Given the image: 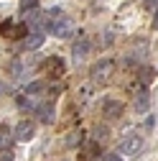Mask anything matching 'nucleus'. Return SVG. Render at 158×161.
<instances>
[{
	"label": "nucleus",
	"instance_id": "1",
	"mask_svg": "<svg viewBox=\"0 0 158 161\" xmlns=\"http://www.w3.org/2000/svg\"><path fill=\"white\" fill-rule=\"evenodd\" d=\"M112 72H115V64L110 62V59H102V62H97L92 67V82L94 85H107Z\"/></svg>",
	"mask_w": 158,
	"mask_h": 161
},
{
	"label": "nucleus",
	"instance_id": "2",
	"mask_svg": "<svg viewBox=\"0 0 158 161\" xmlns=\"http://www.w3.org/2000/svg\"><path fill=\"white\" fill-rule=\"evenodd\" d=\"M140 151H143V136L130 133L128 138H123V143H120V153H123V156H128V158H135Z\"/></svg>",
	"mask_w": 158,
	"mask_h": 161
},
{
	"label": "nucleus",
	"instance_id": "3",
	"mask_svg": "<svg viewBox=\"0 0 158 161\" xmlns=\"http://www.w3.org/2000/svg\"><path fill=\"white\" fill-rule=\"evenodd\" d=\"M51 33L56 36V38H69L71 36V31H74V23L69 21V18L66 15H56L54 18V21H51Z\"/></svg>",
	"mask_w": 158,
	"mask_h": 161
},
{
	"label": "nucleus",
	"instance_id": "4",
	"mask_svg": "<svg viewBox=\"0 0 158 161\" xmlns=\"http://www.w3.org/2000/svg\"><path fill=\"white\" fill-rule=\"evenodd\" d=\"M26 33H28L26 26H15L13 21L0 23V36H5V38H26Z\"/></svg>",
	"mask_w": 158,
	"mask_h": 161
},
{
	"label": "nucleus",
	"instance_id": "5",
	"mask_svg": "<svg viewBox=\"0 0 158 161\" xmlns=\"http://www.w3.org/2000/svg\"><path fill=\"white\" fill-rule=\"evenodd\" d=\"M44 41H46V33H44L41 28H33V31L26 33L23 49H26V51H33V49H38V46H44Z\"/></svg>",
	"mask_w": 158,
	"mask_h": 161
},
{
	"label": "nucleus",
	"instance_id": "6",
	"mask_svg": "<svg viewBox=\"0 0 158 161\" xmlns=\"http://www.w3.org/2000/svg\"><path fill=\"white\" fill-rule=\"evenodd\" d=\"M33 133H36V123H33V120H21L13 136H15L18 141H31V138H33Z\"/></svg>",
	"mask_w": 158,
	"mask_h": 161
},
{
	"label": "nucleus",
	"instance_id": "7",
	"mask_svg": "<svg viewBox=\"0 0 158 161\" xmlns=\"http://www.w3.org/2000/svg\"><path fill=\"white\" fill-rule=\"evenodd\" d=\"M44 69H46L49 77H61L64 74V62L59 56H49V59H44Z\"/></svg>",
	"mask_w": 158,
	"mask_h": 161
},
{
	"label": "nucleus",
	"instance_id": "8",
	"mask_svg": "<svg viewBox=\"0 0 158 161\" xmlns=\"http://www.w3.org/2000/svg\"><path fill=\"white\" fill-rule=\"evenodd\" d=\"M36 115L41 123H54V105L51 103H38L36 105Z\"/></svg>",
	"mask_w": 158,
	"mask_h": 161
},
{
	"label": "nucleus",
	"instance_id": "9",
	"mask_svg": "<svg viewBox=\"0 0 158 161\" xmlns=\"http://www.w3.org/2000/svg\"><path fill=\"white\" fill-rule=\"evenodd\" d=\"M102 113H105V118H120L123 115V105L117 103V100H105L102 103Z\"/></svg>",
	"mask_w": 158,
	"mask_h": 161
},
{
	"label": "nucleus",
	"instance_id": "10",
	"mask_svg": "<svg viewBox=\"0 0 158 161\" xmlns=\"http://www.w3.org/2000/svg\"><path fill=\"white\" fill-rule=\"evenodd\" d=\"M13 130H10V125H5V123H0V151H8L10 146H13Z\"/></svg>",
	"mask_w": 158,
	"mask_h": 161
},
{
	"label": "nucleus",
	"instance_id": "11",
	"mask_svg": "<svg viewBox=\"0 0 158 161\" xmlns=\"http://www.w3.org/2000/svg\"><path fill=\"white\" fill-rule=\"evenodd\" d=\"M87 51H89V41H84V38H82V41H76V44H74V49H71L74 62L79 64V62H82V59L87 56Z\"/></svg>",
	"mask_w": 158,
	"mask_h": 161
},
{
	"label": "nucleus",
	"instance_id": "12",
	"mask_svg": "<svg viewBox=\"0 0 158 161\" xmlns=\"http://www.w3.org/2000/svg\"><path fill=\"white\" fill-rule=\"evenodd\" d=\"M148 105H150V97H148V92H145V87H143V92H138V97H135V110H138V113H145Z\"/></svg>",
	"mask_w": 158,
	"mask_h": 161
},
{
	"label": "nucleus",
	"instance_id": "13",
	"mask_svg": "<svg viewBox=\"0 0 158 161\" xmlns=\"http://www.w3.org/2000/svg\"><path fill=\"white\" fill-rule=\"evenodd\" d=\"M36 8V0H21V13H31Z\"/></svg>",
	"mask_w": 158,
	"mask_h": 161
},
{
	"label": "nucleus",
	"instance_id": "14",
	"mask_svg": "<svg viewBox=\"0 0 158 161\" xmlns=\"http://www.w3.org/2000/svg\"><path fill=\"white\" fill-rule=\"evenodd\" d=\"M41 90H44V85H41V82H33V85H28V87H26V95H38Z\"/></svg>",
	"mask_w": 158,
	"mask_h": 161
},
{
	"label": "nucleus",
	"instance_id": "15",
	"mask_svg": "<svg viewBox=\"0 0 158 161\" xmlns=\"http://www.w3.org/2000/svg\"><path fill=\"white\" fill-rule=\"evenodd\" d=\"M21 72H23V67L18 64V62H13V67H10V74H13V77H18V74H21Z\"/></svg>",
	"mask_w": 158,
	"mask_h": 161
},
{
	"label": "nucleus",
	"instance_id": "16",
	"mask_svg": "<svg viewBox=\"0 0 158 161\" xmlns=\"http://www.w3.org/2000/svg\"><path fill=\"white\" fill-rule=\"evenodd\" d=\"M140 79H143V82H150V79H153V72L143 69V72H140Z\"/></svg>",
	"mask_w": 158,
	"mask_h": 161
},
{
	"label": "nucleus",
	"instance_id": "17",
	"mask_svg": "<svg viewBox=\"0 0 158 161\" xmlns=\"http://www.w3.org/2000/svg\"><path fill=\"white\" fill-rule=\"evenodd\" d=\"M0 161H13V151H10V148L3 151V153H0Z\"/></svg>",
	"mask_w": 158,
	"mask_h": 161
},
{
	"label": "nucleus",
	"instance_id": "18",
	"mask_svg": "<svg viewBox=\"0 0 158 161\" xmlns=\"http://www.w3.org/2000/svg\"><path fill=\"white\" fill-rule=\"evenodd\" d=\"M105 161H123V158L117 156V153H107V156H105Z\"/></svg>",
	"mask_w": 158,
	"mask_h": 161
},
{
	"label": "nucleus",
	"instance_id": "19",
	"mask_svg": "<svg viewBox=\"0 0 158 161\" xmlns=\"http://www.w3.org/2000/svg\"><path fill=\"white\" fill-rule=\"evenodd\" d=\"M150 28H153V31H158V10H155V15H153V23H150Z\"/></svg>",
	"mask_w": 158,
	"mask_h": 161
},
{
	"label": "nucleus",
	"instance_id": "20",
	"mask_svg": "<svg viewBox=\"0 0 158 161\" xmlns=\"http://www.w3.org/2000/svg\"><path fill=\"white\" fill-rule=\"evenodd\" d=\"M3 90H5V87H3V85H0V95H3Z\"/></svg>",
	"mask_w": 158,
	"mask_h": 161
}]
</instances>
